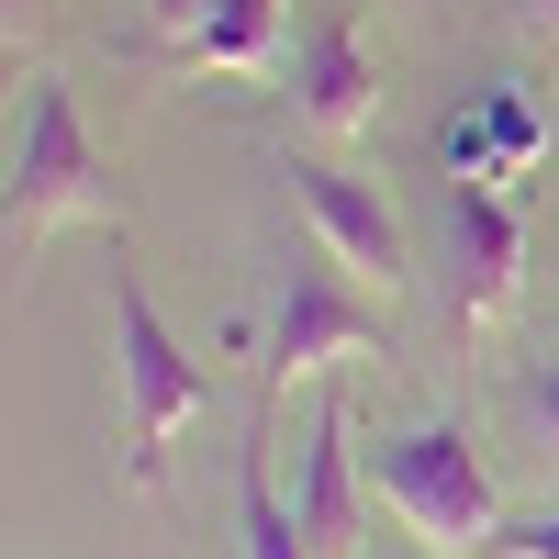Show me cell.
<instances>
[{"instance_id": "obj_11", "label": "cell", "mask_w": 559, "mask_h": 559, "mask_svg": "<svg viewBox=\"0 0 559 559\" xmlns=\"http://www.w3.org/2000/svg\"><path fill=\"white\" fill-rule=\"evenodd\" d=\"M503 559H559V503L526 515V526H503Z\"/></svg>"}, {"instance_id": "obj_4", "label": "cell", "mask_w": 559, "mask_h": 559, "mask_svg": "<svg viewBox=\"0 0 559 559\" xmlns=\"http://www.w3.org/2000/svg\"><path fill=\"white\" fill-rule=\"evenodd\" d=\"M358 347H381V302L358 292V269H336V258H302L292 269V292H280V324H269V403L302 381V369H324V358H358Z\"/></svg>"}, {"instance_id": "obj_3", "label": "cell", "mask_w": 559, "mask_h": 559, "mask_svg": "<svg viewBox=\"0 0 559 559\" xmlns=\"http://www.w3.org/2000/svg\"><path fill=\"white\" fill-rule=\"evenodd\" d=\"M68 213H112V157L79 134V102H68V90L34 79L23 134H12V202H0V236H12V258H34Z\"/></svg>"}, {"instance_id": "obj_13", "label": "cell", "mask_w": 559, "mask_h": 559, "mask_svg": "<svg viewBox=\"0 0 559 559\" xmlns=\"http://www.w3.org/2000/svg\"><path fill=\"white\" fill-rule=\"evenodd\" d=\"M526 414H537L548 448H559V369H526Z\"/></svg>"}, {"instance_id": "obj_10", "label": "cell", "mask_w": 559, "mask_h": 559, "mask_svg": "<svg viewBox=\"0 0 559 559\" xmlns=\"http://www.w3.org/2000/svg\"><path fill=\"white\" fill-rule=\"evenodd\" d=\"M236 537H247V559H313L302 526H292V503L269 492V414H258V437L236 459Z\"/></svg>"}, {"instance_id": "obj_14", "label": "cell", "mask_w": 559, "mask_h": 559, "mask_svg": "<svg viewBox=\"0 0 559 559\" xmlns=\"http://www.w3.org/2000/svg\"><path fill=\"white\" fill-rule=\"evenodd\" d=\"M515 23L526 34H559V0H515Z\"/></svg>"}, {"instance_id": "obj_7", "label": "cell", "mask_w": 559, "mask_h": 559, "mask_svg": "<svg viewBox=\"0 0 559 559\" xmlns=\"http://www.w3.org/2000/svg\"><path fill=\"white\" fill-rule=\"evenodd\" d=\"M448 236H459V336L492 324L515 302V269H526V213L492 191V179H459L448 191Z\"/></svg>"}, {"instance_id": "obj_1", "label": "cell", "mask_w": 559, "mask_h": 559, "mask_svg": "<svg viewBox=\"0 0 559 559\" xmlns=\"http://www.w3.org/2000/svg\"><path fill=\"white\" fill-rule=\"evenodd\" d=\"M358 471H369V492H381L437 559H503V492L481 471L471 426H448V414H437V426H403V437L369 448Z\"/></svg>"}, {"instance_id": "obj_5", "label": "cell", "mask_w": 559, "mask_h": 559, "mask_svg": "<svg viewBox=\"0 0 559 559\" xmlns=\"http://www.w3.org/2000/svg\"><path fill=\"white\" fill-rule=\"evenodd\" d=\"M292 213H302V236L336 258V269L403 292L414 258H403V213L381 202V179H358V168H336V157H292Z\"/></svg>"}, {"instance_id": "obj_12", "label": "cell", "mask_w": 559, "mask_h": 559, "mask_svg": "<svg viewBox=\"0 0 559 559\" xmlns=\"http://www.w3.org/2000/svg\"><path fill=\"white\" fill-rule=\"evenodd\" d=\"M202 12H213V0H146V23H157L168 45H191V34H202Z\"/></svg>"}, {"instance_id": "obj_2", "label": "cell", "mask_w": 559, "mask_h": 559, "mask_svg": "<svg viewBox=\"0 0 559 559\" xmlns=\"http://www.w3.org/2000/svg\"><path fill=\"white\" fill-rule=\"evenodd\" d=\"M112 369H123V481L168 492V437L213 414V358L168 336V313L146 302V280L112 269Z\"/></svg>"}, {"instance_id": "obj_9", "label": "cell", "mask_w": 559, "mask_h": 559, "mask_svg": "<svg viewBox=\"0 0 559 559\" xmlns=\"http://www.w3.org/2000/svg\"><path fill=\"white\" fill-rule=\"evenodd\" d=\"M269 45H280V0H213L202 34L168 45V57L179 68H213V79H247V68H269Z\"/></svg>"}, {"instance_id": "obj_8", "label": "cell", "mask_w": 559, "mask_h": 559, "mask_svg": "<svg viewBox=\"0 0 559 559\" xmlns=\"http://www.w3.org/2000/svg\"><path fill=\"white\" fill-rule=\"evenodd\" d=\"M292 526H302V548H313V559H358V537H369V515H358V448H347V403H313Z\"/></svg>"}, {"instance_id": "obj_6", "label": "cell", "mask_w": 559, "mask_h": 559, "mask_svg": "<svg viewBox=\"0 0 559 559\" xmlns=\"http://www.w3.org/2000/svg\"><path fill=\"white\" fill-rule=\"evenodd\" d=\"M292 112L313 134H369L381 123V68H369V34L358 12H313L292 45Z\"/></svg>"}]
</instances>
